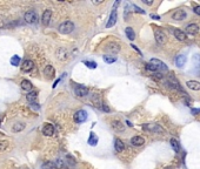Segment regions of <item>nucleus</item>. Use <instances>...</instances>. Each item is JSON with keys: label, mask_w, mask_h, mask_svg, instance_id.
<instances>
[{"label": "nucleus", "mask_w": 200, "mask_h": 169, "mask_svg": "<svg viewBox=\"0 0 200 169\" xmlns=\"http://www.w3.org/2000/svg\"><path fill=\"white\" fill-rule=\"evenodd\" d=\"M193 12H194L197 15H200V5H198V6H194V7H193Z\"/></svg>", "instance_id": "obj_40"}, {"label": "nucleus", "mask_w": 200, "mask_h": 169, "mask_svg": "<svg viewBox=\"0 0 200 169\" xmlns=\"http://www.w3.org/2000/svg\"><path fill=\"white\" fill-rule=\"evenodd\" d=\"M84 64H85L88 68H91V69H96V68L98 67L97 62H94V61H87V60H85V61H84Z\"/></svg>", "instance_id": "obj_33"}, {"label": "nucleus", "mask_w": 200, "mask_h": 169, "mask_svg": "<svg viewBox=\"0 0 200 169\" xmlns=\"http://www.w3.org/2000/svg\"><path fill=\"white\" fill-rule=\"evenodd\" d=\"M133 8H134V11H135V12H138V13H141V14H145V11H142L141 8H139L137 5H133Z\"/></svg>", "instance_id": "obj_39"}, {"label": "nucleus", "mask_w": 200, "mask_h": 169, "mask_svg": "<svg viewBox=\"0 0 200 169\" xmlns=\"http://www.w3.org/2000/svg\"><path fill=\"white\" fill-rule=\"evenodd\" d=\"M51 18H52V11H51V9L44 11L42 16H41V22H42V25H44V26H48V25H50V21H51Z\"/></svg>", "instance_id": "obj_12"}, {"label": "nucleus", "mask_w": 200, "mask_h": 169, "mask_svg": "<svg viewBox=\"0 0 200 169\" xmlns=\"http://www.w3.org/2000/svg\"><path fill=\"white\" fill-rule=\"evenodd\" d=\"M24 128H25V123H22V122H15V125H13V127H12V132L19 133V132H21Z\"/></svg>", "instance_id": "obj_29"}, {"label": "nucleus", "mask_w": 200, "mask_h": 169, "mask_svg": "<svg viewBox=\"0 0 200 169\" xmlns=\"http://www.w3.org/2000/svg\"><path fill=\"white\" fill-rule=\"evenodd\" d=\"M186 86L192 89V90H200V82L199 81H194V80H190L186 82Z\"/></svg>", "instance_id": "obj_25"}, {"label": "nucleus", "mask_w": 200, "mask_h": 169, "mask_svg": "<svg viewBox=\"0 0 200 169\" xmlns=\"http://www.w3.org/2000/svg\"><path fill=\"white\" fill-rule=\"evenodd\" d=\"M102 60L106 62V64H114L117 61V57H113V55H104L102 57Z\"/></svg>", "instance_id": "obj_30"}, {"label": "nucleus", "mask_w": 200, "mask_h": 169, "mask_svg": "<svg viewBox=\"0 0 200 169\" xmlns=\"http://www.w3.org/2000/svg\"><path fill=\"white\" fill-rule=\"evenodd\" d=\"M142 129H145L146 132H150V133H157V134L164 133V128L161 126H159L158 123H146V125H142Z\"/></svg>", "instance_id": "obj_4"}, {"label": "nucleus", "mask_w": 200, "mask_h": 169, "mask_svg": "<svg viewBox=\"0 0 200 169\" xmlns=\"http://www.w3.org/2000/svg\"><path fill=\"white\" fill-rule=\"evenodd\" d=\"M100 108H101L104 112H106V113H109V112H111V109L108 108V106L105 105V103H101V105H100Z\"/></svg>", "instance_id": "obj_38"}, {"label": "nucleus", "mask_w": 200, "mask_h": 169, "mask_svg": "<svg viewBox=\"0 0 200 169\" xmlns=\"http://www.w3.org/2000/svg\"><path fill=\"white\" fill-rule=\"evenodd\" d=\"M111 126H112V128H113L115 132L121 133V132H124V130H125V126H124V123H122L121 121H119V120H113V121L111 122Z\"/></svg>", "instance_id": "obj_15"}, {"label": "nucleus", "mask_w": 200, "mask_h": 169, "mask_svg": "<svg viewBox=\"0 0 200 169\" xmlns=\"http://www.w3.org/2000/svg\"><path fill=\"white\" fill-rule=\"evenodd\" d=\"M68 57H70V54H68V52H67L65 48H59V49L57 51V58H58L59 60L65 61V60L68 59Z\"/></svg>", "instance_id": "obj_16"}, {"label": "nucleus", "mask_w": 200, "mask_h": 169, "mask_svg": "<svg viewBox=\"0 0 200 169\" xmlns=\"http://www.w3.org/2000/svg\"><path fill=\"white\" fill-rule=\"evenodd\" d=\"M44 74H45L47 78H54V74H55L54 67L51 66V65H47V66L44 68Z\"/></svg>", "instance_id": "obj_20"}, {"label": "nucleus", "mask_w": 200, "mask_h": 169, "mask_svg": "<svg viewBox=\"0 0 200 169\" xmlns=\"http://www.w3.org/2000/svg\"><path fill=\"white\" fill-rule=\"evenodd\" d=\"M21 88L25 90V92H32V89H33V84H32V82L29 81V80H22L21 81Z\"/></svg>", "instance_id": "obj_23"}, {"label": "nucleus", "mask_w": 200, "mask_h": 169, "mask_svg": "<svg viewBox=\"0 0 200 169\" xmlns=\"http://www.w3.org/2000/svg\"><path fill=\"white\" fill-rule=\"evenodd\" d=\"M150 64H152L153 66H155V68L158 69V73H166L167 71H168V67L166 66V64L165 62H163L161 60H159V59H151L150 60Z\"/></svg>", "instance_id": "obj_5"}, {"label": "nucleus", "mask_w": 200, "mask_h": 169, "mask_svg": "<svg viewBox=\"0 0 200 169\" xmlns=\"http://www.w3.org/2000/svg\"><path fill=\"white\" fill-rule=\"evenodd\" d=\"M151 18H152V19H154V20H160V16H159V15H157V14H151Z\"/></svg>", "instance_id": "obj_42"}, {"label": "nucleus", "mask_w": 200, "mask_h": 169, "mask_svg": "<svg viewBox=\"0 0 200 169\" xmlns=\"http://www.w3.org/2000/svg\"><path fill=\"white\" fill-rule=\"evenodd\" d=\"M192 64L196 68H200V54H194L192 57Z\"/></svg>", "instance_id": "obj_31"}, {"label": "nucleus", "mask_w": 200, "mask_h": 169, "mask_svg": "<svg viewBox=\"0 0 200 169\" xmlns=\"http://www.w3.org/2000/svg\"><path fill=\"white\" fill-rule=\"evenodd\" d=\"M187 18V13L184 9H177L173 14H172V19L176 21H183Z\"/></svg>", "instance_id": "obj_10"}, {"label": "nucleus", "mask_w": 200, "mask_h": 169, "mask_svg": "<svg viewBox=\"0 0 200 169\" xmlns=\"http://www.w3.org/2000/svg\"><path fill=\"white\" fill-rule=\"evenodd\" d=\"M55 133V129H54V126L51 125V123H46L44 127H42V134L45 136H53Z\"/></svg>", "instance_id": "obj_11"}, {"label": "nucleus", "mask_w": 200, "mask_h": 169, "mask_svg": "<svg viewBox=\"0 0 200 169\" xmlns=\"http://www.w3.org/2000/svg\"><path fill=\"white\" fill-rule=\"evenodd\" d=\"M125 34H126V37H127L129 40H134V39H135V33H134V31H133L132 27H126Z\"/></svg>", "instance_id": "obj_28"}, {"label": "nucleus", "mask_w": 200, "mask_h": 169, "mask_svg": "<svg viewBox=\"0 0 200 169\" xmlns=\"http://www.w3.org/2000/svg\"><path fill=\"white\" fill-rule=\"evenodd\" d=\"M166 169H172V168H166Z\"/></svg>", "instance_id": "obj_48"}, {"label": "nucleus", "mask_w": 200, "mask_h": 169, "mask_svg": "<svg viewBox=\"0 0 200 169\" xmlns=\"http://www.w3.org/2000/svg\"><path fill=\"white\" fill-rule=\"evenodd\" d=\"M11 64H12V66H18V65L20 64V58H19L18 55L12 57V59H11Z\"/></svg>", "instance_id": "obj_34"}, {"label": "nucleus", "mask_w": 200, "mask_h": 169, "mask_svg": "<svg viewBox=\"0 0 200 169\" xmlns=\"http://www.w3.org/2000/svg\"><path fill=\"white\" fill-rule=\"evenodd\" d=\"M24 19L27 24H34V22L38 21V14L34 11H28V12L25 13Z\"/></svg>", "instance_id": "obj_7"}, {"label": "nucleus", "mask_w": 200, "mask_h": 169, "mask_svg": "<svg viewBox=\"0 0 200 169\" xmlns=\"http://www.w3.org/2000/svg\"><path fill=\"white\" fill-rule=\"evenodd\" d=\"M131 143L133 146H135V147H140V146H142L145 143V139L142 136H133L131 139Z\"/></svg>", "instance_id": "obj_19"}, {"label": "nucleus", "mask_w": 200, "mask_h": 169, "mask_svg": "<svg viewBox=\"0 0 200 169\" xmlns=\"http://www.w3.org/2000/svg\"><path fill=\"white\" fill-rule=\"evenodd\" d=\"M74 93H76L77 96L84 97V96H86V95L88 94V88L85 87L84 84H78V86H76V88H74Z\"/></svg>", "instance_id": "obj_9"}, {"label": "nucleus", "mask_w": 200, "mask_h": 169, "mask_svg": "<svg viewBox=\"0 0 200 169\" xmlns=\"http://www.w3.org/2000/svg\"><path fill=\"white\" fill-rule=\"evenodd\" d=\"M93 4L96 5V4H101V1H93Z\"/></svg>", "instance_id": "obj_46"}, {"label": "nucleus", "mask_w": 200, "mask_h": 169, "mask_svg": "<svg viewBox=\"0 0 200 169\" xmlns=\"http://www.w3.org/2000/svg\"><path fill=\"white\" fill-rule=\"evenodd\" d=\"M145 68H146L147 71H150V72H154V73H155V72H158V69L155 68V66H153V65H152V64H150V62H147V64L145 65Z\"/></svg>", "instance_id": "obj_35"}, {"label": "nucleus", "mask_w": 200, "mask_h": 169, "mask_svg": "<svg viewBox=\"0 0 200 169\" xmlns=\"http://www.w3.org/2000/svg\"><path fill=\"white\" fill-rule=\"evenodd\" d=\"M154 38H155V41L158 45H165L166 41H167V37L165 34V32L160 28V27H157L154 26Z\"/></svg>", "instance_id": "obj_1"}, {"label": "nucleus", "mask_w": 200, "mask_h": 169, "mask_svg": "<svg viewBox=\"0 0 200 169\" xmlns=\"http://www.w3.org/2000/svg\"><path fill=\"white\" fill-rule=\"evenodd\" d=\"M98 141H99V139H98V136L93 133V132H91V134H90V137H88V140H87V143L90 145V146H92V147H96L97 145H98Z\"/></svg>", "instance_id": "obj_22"}, {"label": "nucleus", "mask_w": 200, "mask_h": 169, "mask_svg": "<svg viewBox=\"0 0 200 169\" xmlns=\"http://www.w3.org/2000/svg\"><path fill=\"white\" fill-rule=\"evenodd\" d=\"M145 5H148V6H151V5H153V0L152 1H148V0H141Z\"/></svg>", "instance_id": "obj_41"}, {"label": "nucleus", "mask_w": 200, "mask_h": 169, "mask_svg": "<svg viewBox=\"0 0 200 169\" xmlns=\"http://www.w3.org/2000/svg\"><path fill=\"white\" fill-rule=\"evenodd\" d=\"M87 112L86 110H84V109H80V110H77L76 113H74V121L77 122V123H84L86 120H87Z\"/></svg>", "instance_id": "obj_6"}, {"label": "nucleus", "mask_w": 200, "mask_h": 169, "mask_svg": "<svg viewBox=\"0 0 200 169\" xmlns=\"http://www.w3.org/2000/svg\"><path fill=\"white\" fill-rule=\"evenodd\" d=\"M41 168L42 169H57V167H55V163H54V162L47 161V162H45V163L41 166Z\"/></svg>", "instance_id": "obj_32"}, {"label": "nucleus", "mask_w": 200, "mask_h": 169, "mask_svg": "<svg viewBox=\"0 0 200 169\" xmlns=\"http://www.w3.org/2000/svg\"><path fill=\"white\" fill-rule=\"evenodd\" d=\"M199 26L197 24H190L186 26V33L190 35H196L199 33Z\"/></svg>", "instance_id": "obj_14"}, {"label": "nucleus", "mask_w": 200, "mask_h": 169, "mask_svg": "<svg viewBox=\"0 0 200 169\" xmlns=\"http://www.w3.org/2000/svg\"><path fill=\"white\" fill-rule=\"evenodd\" d=\"M55 167L58 169H61L64 168V162H63V160H60V159H58V160H55Z\"/></svg>", "instance_id": "obj_37"}, {"label": "nucleus", "mask_w": 200, "mask_h": 169, "mask_svg": "<svg viewBox=\"0 0 200 169\" xmlns=\"http://www.w3.org/2000/svg\"><path fill=\"white\" fill-rule=\"evenodd\" d=\"M131 47H133V48H134V49H135V51H137L139 54H141V51H140V49H139V48H138L135 45H133V44H132V45H131Z\"/></svg>", "instance_id": "obj_44"}, {"label": "nucleus", "mask_w": 200, "mask_h": 169, "mask_svg": "<svg viewBox=\"0 0 200 169\" xmlns=\"http://www.w3.org/2000/svg\"><path fill=\"white\" fill-rule=\"evenodd\" d=\"M192 113H193L194 115L199 114V113H200V108H199V109H198V108H193V109H192Z\"/></svg>", "instance_id": "obj_43"}, {"label": "nucleus", "mask_w": 200, "mask_h": 169, "mask_svg": "<svg viewBox=\"0 0 200 169\" xmlns=\"http://www.w3.org/2000/svg\"><path fill=\"white\" fill-rule=\"evenodd\" d=\"M0 125H1V120H0Z\"/></svg>", "instance_id": "obj_47"}, {"label": "nucleus", "mask_w": 200, "mask_h": 169, "mask_svg": "<svg viewBox=\"0 0 200 169\" xmlns=\"http://www.w3.org/2000/svg\"><path fill=\"white\" fill-rule=\"evenodd\" d=\"M59 81H60V79H58V80L54 82V84H53V88H55V87H57V84H59Z\"/></svg>", "instance_id": "obj_45"}, {"label": "nucleus", "mask_w": 200, "mask_h": 169, "mask_svg": "<svg viewBox=\"0 0 200 169\" xmlns=\"http://www.w3.org/2000/svg\"><path fill=\"white\" fill-rule=\"evenodd\" d=\"M170 145H171V147L173 148V150L176 153H180V145H179V142L176 139H171L170 140Z\"/></svg>", "instance_id": "obj_27"}, {"label": "nucleus", "mask_w": 200, "mask_h": 169, "mask_svg": "<svg viewBox=\"0 0 200 169\" xmlns=\"http://www.w3.org/2000/svg\"><path fill=\"white\" fill-rule=\"evenodd\" d=\"M38 97V93L37 92H29L28 94H26V100L31 103H35V100Z\"/></svg>", "instance_id": "obj_26"}, {"label": "nucleus", "mask_w": 200, "mask_h": 169, "mask_svg": "<svg viewBox=\"0 0 200 169\" xmlns=\"http://www.w3.org/2000/svg\"><path fill=\"white\" fill-rule=\"evenodd\" d=\"M33 68H34V62L32 60H25L22 62V66H21L22 72H31Z\"/></svg>", "instance_id": "obj_17"}, {"label": "nucleus", "mask_w": 200, "mask_h": 169, "mask_svg": "<svg viewBox=\"0 0 200 169\" xmlns=\"http://www.w3.org/2000/svg\"><path fill=\"white\" fill-rule=\"evenodd\" d=\"M117 20H118V12L117 9H113L109 14V18H108V21L106 24V28H111L113 27L115 24H117Z\"/></svg>", "instance_id": "obj_8"}, {"label": "nucleus", "mask_w": 200, "mask_h": 169, "mask_svg": "<svg viewBox=\"0 0 200 169\" xmlns=\"http://www.w3.org/2000/svg\"><path fill=\"white\" fill-rule=\"evenodd\" d=\"M114 149L118 153H121L125 150V145L120 139H114Z\"/></svg>", "instance_id": "obj_21"}, {"label": "nucleus", "mask_w": 200, "mask_h": 169, "mask_svg": "<svg viewBox=\"0 0 200 169\" xmlns=\"http://www.w3.org/2000/svg\"><path fill=\"white\" fill-rule=\"evenodd\" d=\"M109 53H113V54H117V53H119V51H120V46L118 45V44H114V42H112V44H109L108 46H107V48H106Z\"/></svg>", "instance_id": "obj_24"}, {"label": "nucleus", "mask_w": 200, "mask_h": 169, "mask_svg": "<svg viewBox=\"0 0 200 169\" xmlns=\"http://www.w3.org/2000/svg\"><path fill=\"white\" fill-rule=\"evenodd\" d=\"M166 84H168V87H171L172 89H177V90H179V92H183V94H186L185 90L183 89V87L179 84V81H178L173 75H168V77H167Z\"/></svg>", "instance_id": "obj_3"}, {"label": "nucleus", "mask_w": 200, "mask_h": 169, "mask_svg": "<svg viewBox=\"0 0 200 169\" xmlns=\"http://www.w3.org/2000/svg\"><path fill=\"white\" fill-rule=\"evenodd\" d=\"M186 61H187V59H186V57H185L184 54H179V55H177V58H176V65H177V67H179V68H183V67L185 66Z\"/></svg>", "instance_id": "obj_18"}, {"label": "nucleus", "mask_w": 200, "mask_h": 169, "mask_svg": "<svg viewBox=\"0 0 200 169\" xmlns=\"http://www.w3.org/2000/svg\"><path fill=\"white\" fill-rule=\"evenodd\" d=\"M7 146H8V142H7L6 140H1V141H0V152L6 150Z\"/></svg>", "instance_id": "obj_36"}, {"label": "nucleus", "mask_w": 200, "mask_h": 169, "mask_svg": "<svg viewBox=\"0 0 200 169\" xmlns=\"http://www.w3.org/2000/svg\"><path fill=\"white\" fill-rule=\"evenodd\" d=\"M58 31H59V33H61V34H70V33H72V32L74 31V24H73L72 21H70V20L64 21V22H61V24L59 25Z\"/></svg>", "instance_id": "obj_2"}, {"label": "nucleus", "mask_w": 200, "mask_h": 169, "mask_svg": "<svg viewBox=\"0 0 200 169\" xmlns=\"http://www.w3.org/2000/svg\"><path fill=\"white\" fill-rule=\"evenodd\" d=\"M173 35H174V38H176L177 40H179V41H185V40L187 39V34H186L184 31L179 29V28H176V29L173 31Z\"/></svg>", "instance_id": "obj_13"}]
</instances>
